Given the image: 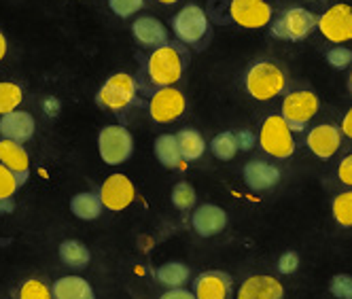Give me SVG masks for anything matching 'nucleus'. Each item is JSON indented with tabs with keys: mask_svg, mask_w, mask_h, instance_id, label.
I'll return each instance as SVG.
<instances>
[{
	"mask_svg": "<svg viewBox=\"0 0 352 299\" xmlns=\"http://www.w3.org/2000/svg\"><path fill=\"white\" fill-rule=\"evenodd\" d=\"M297 265H299V257H297V253H293V251L285 253V255L278 259V269H280V274H293V272L297 269Z\"/></svg>",
	"mask_w": 352,
	"mask_h": 299,
	"instance_id": "c9c22d12",
	"label": "nucleus"
},
{
	"mask_svg": "<svg viewBox=\"0 0 352 299\" xmlns=\"http://www.w3.org/2000/svg\"><path fill=\"white\" fill-rule=\"evenodd\" d=\"M285 289L272 276H250L242 283L238 299H283Z\"/></svg>",
	"mask_w": 352,
	"mask_h": 299,
	"instance_id": "a211bd4d",
	"label": "nucleus"
},
{
	"mask_svg": "<svg viewBox=\"0 0 352 299\" xmlns=\"http://www.w3.org/2000/svg\"><path fill=\"white\" fill-rule=\"evenodd\" d=\"M157 280L164 287H170V289H183V285L189 280V267L185 263H181V261L164 263L157 269Z\"/></svg>",
	"mask_w": 352,
	"mask_h": 299,
	"instance_id": "a878e982",
	"label": "nucleus"
},
{
	"mask_svg": "<svg viewBox=\"0 0 352 299\" xmlns=\"http://www.w3.org/2000/svg\"><path fill=\"white\" fill-rule=\"evenodd\" d=\"M232 289V278L221 272H206L199 274L193 283V297L195 299H228Z\"/></svg>",
	"mask_w": 352,
	"mask_h": 299,
	"instance_id": "2eb2a0df",
	"label": "nucleus"
},
{
	"mask_svg": "<svg viewBox=\"0 0 352 299\" xmlns=\"http://www.w3.org/2000/svg\"><path fill=\"white\" fill-rule=\"evenodd\" d=\"M195 189L189 183H179L172 189V204L179 210H189L195 204Z\"/></svg>",
	"mask_w": 352,
	"mask_h": 299,
	"instance_id": "7c9ffc66",
	"label": "nucleus"
},
{
	"mask_svg": "<svg viewBox=\"0 0 352 299\" xmlns=\"http://www.w3.org/2000/svg\"><path fill=\"white\" fill-rule=\"evenodd\" d=\"M318 111V100L312 91H293L285 98L283 102V119L291 132H301L308 121L316 115Z\"/></svg>",
	"mask_w": 352,
	"mask_h": 299,
	"instance_id": "423d86ee",
	"label": "nucleus"
},
{
	"mask_svg": "<svg viewBox=\"0 0 352 299\" xmlns=\"http://www.w3.org/2000/svg\"><path fill=\"white\" fill-rule=\"evenodd\" d=\"M208 28H210L208 17L197 5H187L174 17V34L189 45L202 41L206 36Z\"/></svg>",
	"mask_w": 352,
	"mask_h": 299,
	"instance_id": "6e6552de",
	"label": "nucleus"
},
{
	"mask_svg": "<svg viewBox=\"0 0 352 299\" xmlns=\"http://www.w3.org/2000/svg\"><path fill=\"white\" fill-rule=\"evenodd\" d=\"M70 210L72 214L77 219H83V221H94L100 217V212H102V202H100V195L98 193H79L72 197L70 202Z\"/></svg>",
	"mask_w": 352,
	"mask_h": 299,
	"instance_id": "412c9836",
	"label": "nucleus"
},
{
	"mask_svg": "<svg viewBox=\"0 0 352 299\" xmlns=\"http://www.w3.org/2000/svg\"><path fill=\"white\" fill-rule=\"evenodd\" d=\"M98 195H100V202H102L104 208H109L113 212H121L134 202L136 191L128 177H123V174H111V177L104 181V185L100 187Z\"/></svg>",
	"mask_w": 352,
	"mask_h": 299,
	"instance_id": "1a4fd4ad",
	"label": "nucleus"
},
{
	"mask_svg": "<svg viewBox=\"0 0 352 299\" xmlns=\"http://www.w3.org/2000/svg\"><path fill=\"white\" fill-rule=\"evenodd\" d=\"M314 28H316V17L306 9L295 7V9H287L278 19L274 21L272 34L278 38H285V41H301V38H306Z\"/></svg>",
	"mask_w": 352,
	"mask_h": 299,
	"instance_id": "0eeeda50",
	"label": "nucleus"
},
{
	"mask_svg": "<svg viewBox=\"0 0 352 299\" xmlns=\"http://www.w3.org/2000/svg\"><path fill=\"white\" fill-rule=\"evenodd\" d=\"M0 164L11 170L17 179V185H23L30 174V157L19 142L13 140H0Z\"/></svg>",
	"mask_w": 352,
	"mask_h": 299,
	"instance_id": "4468645a",
	"label": "nucleus"
},
{
	"mask_svg": "<svg viewBox=\"0 0 352 299\" xmlns=\"http://www.w3.org/2000/svg\"><path fill=\"white\" fill-rule=\"evenodd\" d=\"M148 77L160 87H172L183 74V58L174 47L164 45L148 58Z\"/></svg>",
	"mask_w": 352,
	"mask_h": 299,
	"instance_id": "f03ea898",
	"label": "nucleus"
},
{
	"mask_svg": "<svg viewBox=\"0 0 352 299\" xmlns=\"http://www.w3.org/2000/svg\"><path fill=\"white\" fill-rule=\"evenodd\" d=\"M155 157H157L160 164L166 166V168H176V166H181L183 157H181V151H179V142H176V136H172V134H162V136L155 140Z\"/></svg>",
	"mask_w": 352,
	"mask_h": 299,
	"instance_id": "b1692460",
	"label": "nucleus"
},
{
	"mask_svg": "<svg viewBox=\"0 0 352 299\" xmlns=\"http://www.w3.org/2000/svg\"><path fill=\"white\" fill-rule=\"evenodd\" d=\"M340 140L342 134L336 126H329V123H322V126H316L314 130H310L308 134V146L310 151L320 157V159H329L336 155V151L340 148Z\"/></svg>",
	"mask_w": 352,
	"mask_h": 299,
	"instance_id": "dca6fc26",
	"label": "nucleus"
},
{
	"mask_svg": "<svg viewBox=\"0 0 352 299\" xmlns=\"http://www.w3.org/2000/svg\"><path fill=\"white\" fill-rule=\"evenodd\" d=\"M331 293L340 299H352V276H348V274H338V276H333Z\"/></svg>",
	"mask_w": 352,
	"mask_h": 299,
	"instance_id": "72a5a7b5",
	"label": "nucleus"
},
{
	"mask_svg": "<svg viewBox=\"0 0 352 299\" xmlns=\"http://www.w3.org/2000/svg\"><path fill=\"white\" fill-rule=\"evenodd\" d=\"M316 23L324 38H329L331 43H346L352 38V7L333 5Z\"/></svg>",
	"mask_w": 352,
	"mask_h": 299,
	"instance_id": "9d476101",
	"label": "nucleus"
},
{
	"mask_svg": "<svg viewBox=\"0 0 352 299\" xmlns=\"http://www.w3.org/2000/svg\"><path fill=\"white\" fill-rule=\"evenodd\" d=\"M285 89V74L274 62H259L246 74V91L255 100H272Z\"/></svg>",
	"mask_w": 352,
	"mask_h": 299,
	"instance_id": "f257e3e1",
	"label": "nucleus"
},
{
	"mask_svg": "<svg viewBox=\"0 0 352 299\" xmlns=\"http://www.w3.org/2000/svg\"><path fill=\"white\" fill-rule=\"evenodd\" d=\"M160 299H195L193 293H189L187 289H170L166 291Z\"/></svg>",
	"mask_w": 352,
	"mask_h": 299,
	"instance_id": "58836bf2",
	"label": "nucleus"
},
{
	"mask_svg": "<svg viewBox=\"0 0 352 299\" xmlns=\"http://www.w3.org/2000/svg\"><path fill=\"white\" fill-rule=\"evenodd\" d=\"M109 5H111L115 15H119V17H132L142 7V0H109Z\"/></svg>",
	"mask_w": 352,
	"mask_h": 299,
	"instance_id": "f704fd0d",
	"label": "nucleus"
},
{
	"mask_svg": "<svg viewBox=\"0 0 352 299\" xmlns=\"http://www.w3.org/2000/svg\"><path fill=\"white\" fill-rule=\"evenodd\" d=\"M176 142H179V151H181V157L185 162H193V159H199L206 151V142L202 138V134L195 132V130H183L176 136Z\"/></svg>",
	"mask_w": 352,
	"mask_h": 299,
	"instance_id": "4be33fe9",
	"label": "nucleus"
},
{
	"mask_svg": "<svg viewBox=\"0 0 352 299\" xmlns=\"http://www.w3.org/2000/svg\"><path fill=\"white\" fill-rule=\"evenodd\" d=\"M132 32L136 36L138 43H142L144 47H164L168 45V32L164 28V23L155 17H138L132 23Z\"/></svg>",
	"mask_w": 352,
	"mask_h": 299,
	"instance_id": "6ab92c4d",
	"label": "nucleus"
},
{
	"mask_svg": "<svg viewBox=\"0 0 352 299\" xmlns=\"http://www.w3.org/2000/svg\"><path fill=\"white\" fill-rule=\"evenodd\" d=\"M34 128H36V123L32 115L26 111H13L0 117V134H3L5 140H13L21 144L32 138Z\"/></svg>",
	"mask_w": 352,
	"mask_h": 299,
	"instance_id": "ddd939ff",
	"label": "nucleus"
},
{
	"mask_svg": "<svg viewBox=\"0 0 352 299\" xmlns=\"http://www.w3.org/2000/svg\"><path fill=\"white\" fill-rule=\"evenodd\" d=\"M342 132L352 140V109L346 113V117H344V121H342Z\"/></svg>",
	"mask_w": 352,
	"mask_h": 299,
	"instance_id": "a19ab883",
	"label": "nucleus"
},
{
	"mask_svg": "<svg viewBox=\"0 0 352 299\" xmlns=\"http://www.w3.org/2000/svg\"><path fill=\"white\" fill-rule=\"evenodd\" d=\"M5 56H7V38L3 32H0V62H3Z\"/></svg>",
	"mask_w": 352,
	"mask_h": 299,
	"instance_id": "37998d69",
	"label": "nucleus"
},
{
	"mask_svg": "<svg viewBox=\"0 0 352 299\" xmlns=\"http://www.w3.org/2000/svg\"><path fill=\"white\" fill-rule=\"evenodd\" d=\"M244 181H246V185L250 189L265 191V189H272L276 183L280 181V172H278V168H274L272 164L250 162L244 168Z\"/></svg>",
	"mask_w": 352,
	"mask_h": 299,
	"instance_id": "aec40b11",
	"label": "nucleus"
},
{
	"mask_svg": "<svg viewBox=\"0 0 352 299\" xmlns=\"http://www.w3.org/2000/svg\"><path fill=\"white\" fill-rule=\"evenodd\" d=\"M43 109H45V113H47L49 117H56L58 111H60V102H58L56 98H47V100H45V104H43Z\"/></svg>",
	"mask_w": 352,
	"mask_h": 299,
	"instance_id": "ea45409f",
	"label": "nucleus"
},
{
	"mask_svg": "<svg viewBox=\"0 0 352 299\" xmlns=\"http://www.w3.org/2000/svg\"><path fill=\"white\" fill-rule=\"evenodd\" d=\"M81 299H96V297H94V291L89 289V291H87V293H85V295H83Z\"/></svg>",
	"mask_w": 352,
	"mask_h": 299,
	"instance_id": "c03bdc74",
	"label": "nucleus"
},
{
	"mask_svg": "<svg viewBox=\"0 0 352 299\" xmlns=\"http://www.w3.org/2000/svg\"><path fill=\"white\" fill-rule=\"evenodd\" d=\"M132 134L123 126H109L98 136V151L104 164L119 166L132 155Z\"/></svg>",
	"mask_w": 352,
	"mask_h": 299,
	"instance_id": "20e7f679",
	"label": "nucleus"
},
{
	"mask_svg": "<svg viewBox=\"0 0 352 299\" xmlns=\"http://www.w3.org/2000/svg\"><path fill=\"white\" fill-rule=\"evenodd\" d=\"M134 96H136L134 79L125 72H117L102 87H100V91L96 96V102L104 109H111V111H123L125 107H130Z\"/></svg>",
	"mask_w": 352,
	"mask_h": 299,
	"instance_id": "39448f33",
	"label": "nucleus"
},
{
	"mask_svg": "<svg viewBox=\"0 0 352 299\" xmlns=\"http://www.w3.org/2000/svg\"><path fill=\"white\" fill-rule=\"evenodd\" d=\"M259 142H261V148L265 153L278 157V159H287L295 151V140L291 136V128L287 126V121L278 115H272L263 121Z\"/></svg>",
	"mask_w": 352,
	"mask_h": 299,
	"instance_id": "7ed1b4c3",
	"label": "nucleus"
},
{
	"mask_svg": "<svg viewBox=\"0 0 352 299\" xmlns=\"http://www.w3.org/2000/svg\"><path fill=\"white\" fill-rule=\"evenodd\" d=\"M333 217L340 225L344 228H352V191L348 193H340L333 199Z\"/></svg>",
	"mask_w": 352,
	"mask_h": 299,
	"instance_id": "c85d7f7f",
	"label": "nucleus"
},
{
	"mask_svg": "<svg viewBox=\"0 0 352 299\" xmlns=\"http://www.w3.org/2000/svg\"><path fill=\"white\" fill-rule=\"evenodd\" d=\"M17 179L11 170H7L3 164H0V199H11L17 191Z\"/></svg>",
	"mask_w": 352,
	"mask_h": 299,
	"instance_id": "2f4dec72",
	"label": "nucleus"
},
{
	"mask_svg": "<svg viewBox=\"0 0 352 299\" xmlns=\"http://www.w3.org/2000/svg\"><path fill=\"white\" fill-rule=\"evenodd\" d=\"M338 174H340V181H342V183H346V185L352 187V155H348V157L340 164Z\"/></svg>",
	"mask_w": 352,
	"mask_h": 299,
	"instance_id": "4c0bfd02",
	"label": "nucleus"
},
{
	"mask_svg": "<svg viewBox=\"0 0 352 299\" xmlns=\"http://www.w3.org/2000/svg\"><path fill=\"white\" fill-rule=\"evenodd\" d=\"M13 210V199H0V214Z\"/></svg>",
	"mask_w": 352,
	"mask_h": 299,
	"instance_id": "79ce46f5",
	"label": "nucleus"
},
{
	"mask_svg": "<svg viewBox=\"0 0 352 299\" xmlns=\"http://www.w3.org/2000/svg\"><path fill=\"white\" fill-rule=\"evenodd\" d=\"M148 111L157 123H170L185 113V96L174 87H162L151 98Z\"/></svg>",
	"mask_w": 352,
	"mask_h": 299,
	"instance_id": "9b49d317",
	"label": "nucleus"
},
{
	"mask_svg": "<svg viewBox=\"0 0 352 299\" xmlns=\"http://www.w3.org/2000/svg\"><path fill=\"white\" fill-rule=\"evenodd\" d=\"M350 87H352V72H350Z\"/></svg>",
	"mask_w": 352,
	"mask_h": 299,
	"instance_id": "49530a36",
	"label": "nucleus"
},
{
	"mask_svg": "<svg viewBox=\"0 0 352 299\" xmlns=\"http://www.w3.org/2000/svg\"><path fill=\"white\" fill-rule=\"evenodd\" d=\"M230 13L242 28H261L272 17V9L265 0H232Z\"/></svg>",
	"mask_w": 352,
	"mask_h": 299,
	"instance_id": "f8f14e48",
	"label": "nucleus"
},
{
	"mask_svg": "<svg viewBox=\"0 0 352 299\" xmlns=\"http://www.w3.org/2000/svg\"><path fill=\"white\" fill-rule=\"evenodd\" d=\"M327 62H329L333 68H338V70H342V68H346V66H350V62H352V52L348 47H333V49H329V54H327Z\"/></svg>",
	"mask_w": 352,
	"mask_h": 299,
	"instance_id": "473e14b6",
	"label": "nucleus"
},
{
	"mask_svg": "<svg viewBox=\"0 0 352 299\" xmlns=\"http://www.w3.org/2000/svg\"><path fill=\"white\" fill-rule=\"evenodd\" d=\"M21 89L15 83H0V117L17 111L19 102H21Z\"/></svg>",
	"mask_w": 352,
	"mask_h": 299,
	"instance_id": "cd10ccee",
	"label": "nucleus"
},
{
	"mask_svg": "<svg viewBox=\"0 0 352 299\" xmlns=\"http://www.w3.org/2000/svg\"><path fill=\"white\" fill-rule=\"evenodd\" d=\"M210 151L214 153L217 159H223V162L234 159L236 153H238L236 134L234 132H223V134L214 136L212 142H210Z\"/></svg>",
	"mask_w": 352,
	"mask_h": 299,
	"instance_id": "bb28decb",
	"label": "nucleus"
},
{
	"mask_svg": "<svg viewBox=\"0 0 352 299\" xmlns=\"http://www.w3.org/2000/svg\"><path fill=\"white\" fill-rule=\"evenodd\" d=\"M157 3H162V5H174V3H179V0H157Z\"/></svg>",
	"mask_w": 352,
	"mask_h": 299,
	"instance_id": "a18cd8bd",
	"label": "nucleus"
},
{
	"mask_svg": "<svg viewBox=\"0 0 352 299\" xmlns=\"http://www.w3.org/2000/svg\"><path fill=\"white\" fill-rule=\"evenodd\" d=\"M91 287L81 276H64L54 285V299H81Z\"/></svg>",
	"mask_w": 352,
	"mask_h": 299,
	"instance_id": "393cba45",
	"label": "nucleus"
},
{
	"mask_svg": "<svg viewBox=\"0 0 352 299\" xmlns=\"http://www.w3.org/2000/svg\"><path fill=\"white\" fill-rule=\"evenodd\" d=\"M236 142H238V148H242V151H250V148L255 146V134L250 130H240L236 134Z\"/></svg>",
	"mask_w": 352,
	"mask_h": 299,
	"instance_id": "e433bc0d",
	"label": "nucleus"
},
{
	"mask_svg": "<svg viewBox=\"0 0 352 299\" xmlns=\"http://www.w3.org/2000/svg\"><path fill=\"white\" fill-rule=\"evenodd\" d=\"M17 299H54V295H52V289H49L43 280L30 278L21 285Z\"/></svg>",
	"mask_w": 352,
	"mask_h": 299,
	"instance_id": "c756f323",
	"label": "nucleus"
},
{
	"mask_svg": "<svg viewBox=\"0 0 352 299\" xmlns=\"http://www.w3.org/2000/svg\"><path fill=\"white\" fill-rule=\"evenodd\" d=\"M60 259L68 267L81 269V267H87L91 255H89L87 246L83 242H79V240H64L60 244Z\"/></svg>",
	"mask_w": 352,
	"mask_h": 299,
	"instance_id": "5701e85b",
	"label": "nucleus"
},
{
	"mask_svg": "<svg viewBox=\"0 0 352 299\" xmlns=\"http://www.w3.org/2000/svg\"><path fill=\"white\" fill-rule=\"evenodd\" d=\"M191 223H193V230L199 236L210 238L225 230V225H228V214H225L223 208H219L214 204H204L193 212Z\"/></svg>",
	"mask_w": 352,
	"mask_h": 299,
	"instance_id": "f3484780",
	"label": "nucleus"
}]
</instances>
